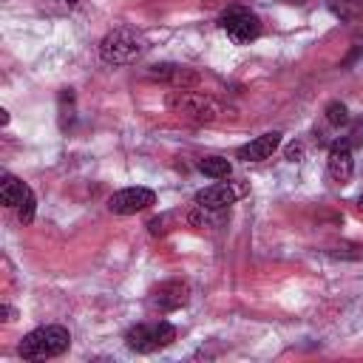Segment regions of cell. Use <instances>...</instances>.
Listing matches in <instances>:
<instances>
[{"mask_svg":"<svg viewBox=\"0 0 363 363\" xmlns=\"http://www.w3.org/2000/svg\"><path fill=\"white\" fill-rule=\"evenodd\" d=\"M145 51H147V40L136 28H128V26L108 31L99 43V57L108 65H128V62L139 60Z\"/></svg>","mask_w":363,"mask_h":363,"instance_id":"cell-1","label":"cell"},{"mask_svg":"<svg viewBox=\"0 0 363 363\" xmlns=\"http://www.w3.org/2000/svg\"><path fill=\"white\" fill-rule=\"evenodd\" d=\"M68 346H71L68 329L57 326V323H48V326H40V329L28 332L20 340V357L23 360H48V357L62 354Z\"/></svg>","mask_w":363,"mask_h":363,"instance_id":"cell-2","label":"cell"},{"mask_svg":"<svg viewBox=\"0 0 363 363\" xmlns=\"http://www.w3.org/2000/svg\"><path fill=\"white\" fill-rule=\"evenodd\" d=\"M164 105L173 113L184 116V119H193V122H213L221 113V105L210 94H201V91H193V88H173V91H167Z\"/></svg>","mask_w":363,"mask_h":363,"instance_id":"cell-3","label":"cell"},{"mask_svg":"<svg viewBox=\"0 0 363 363\" xmlns=\"http://www.w3.org/2000/svg\"><path fill=\"white\" fill-rule=\"evenodd\" d=\"M173 340H176V329L167 320H142V323L130 326L125 335V346L136 354H150L156 349L170 346Z\"/></svg>","mask_w":363,"mask_h":363,"instance_id":"cell-4","label":"cell"},{"mask_svg":"<svg viewBox=\"0 0 363 363\" xmlns=\"http://www.w3.org/2000/svg\"><path fill=\"white\" fill-rule=\"evenodd\" d=\"M218 28L235 43V45H247L252 40L261 37V20L252 9L247 6H230L227 11H221L218 17Z\"/></svg>","mask_w":363,"mask_h":363,"instance_id":"cell-5","label":"cell"},{"mask_svg":"<svg viewBox=\"0 0 363 363\" xmlns=\"http://www.w3.org/2000/svg\"><path fill=\"white\" fill-rule=\"evenodd\" d=\"M247 193H250V184L247 182H218V184H210V187L199 190L196 193V204L213 207V210H227L230 204H235Z\"/></svg>","mask_w":363,"mask_h":363,"instance_id":"cell-6","label":"cell"},{"mask_svg":"<svg viewBox=\"0 0 363 363\" xmlns=\"http://www.w3.org/2000/svg\"><path fill=\"white\" fill-rule=\"evenodd\" d=\"M156 204V193L150 187H122L108 199V210L113 216H133Z\"/></svg>","mask_w":363,"mask_h":363,"instance_id":"cell-7","label":"cell"},{"mask_svg":"<svg viewBox=\"0 0 363 363\" xmlns=\"http://www.w3.org/2000/svg\"><path fill=\"white\" fill-rule=\"evenodd\" d=\"M147 77L170 88H196L201 82V74L196 68H187L179 62H156L147 68Z\"/></svg>","mask_w":363,"mask_h":363,"instance_id":"cell-8","label":"cell"},{"mask_svg":"<svg viewBox=\"0 0 363 363\" xmlns=\"http://www.w3.org/2000/svg\"><path fill=\"white\" fill-rule=\"evenodd\" d=\"M187 298H190L187 281L170 278V281H164V284H159V286L153 289L150 303H153L156 309H162V312H176V309H182V306L187 303Z\"/></svg>","mask_w":363,"mask_h":363,"instance_id":"cell-9","label":"cell"},{"mask_svg":"<svg viewBox=\"0 0 363 363\" xmlns=\"http://www.w3.org/2000/svg\"><path fill=\"white\" fill-rule=\"evenodd\" d=\"M326 167H329V176L337 182V184H346L354 173V159H352V147L349 142H335L329 147V156H326Z\"/></svg>","mask_w":363,"mask_h":363,"instance_id":"cell-10","label":"cell"},{"mask_svg":"<svg viewBox=\"0 0 363 363\" xmlns=\"http://www.w3.org/2000/svg\"><path fill=\"white\" fill-rule=\"evenodd\" d=\"M278 145H281V133H278V130L261 133V136H255L252 142H247V145L238 150V159H244V162H261V159H269V156L275 153Z\"/></svg>","mask_w":363,"mask_h":363,"instance_id":"cell-11","label":"cell"},{"mask_svg":"<svg viewBox=\"0 0 363 363\" xmlns=\"http://www.w3.org/2000/svg\"><path fill=\"white\" fill-rule=\"evenodd\" d=\"M28 193H31V187H28L26 182H20V179L11 176V173H3V179H0V201H3L6 207H20V201H23Z\"/></svg>","mask_w":363,"mask_h":363,"instance_id":"cell-12","label":"cell"},{"mask_svg":"<svg viewBox=\"0 0 363 363\" xmlns=\"http://www.w3.org/2000/svg\"><path fill=\"white\" fill-rule=\"evenodd\" d=\"M187 221L193 224V227H221L224 224V210H213V207H201V204H196L190 213H187Z\"/></svg>","mask_w":363,"mask_h":363,"instance_id":"cell-13","label":"cell"},{"mask_svg":"<svg viewBox=\"0 0 363 363\" xmlns=\"http://www.w3.org/2000/svg\"><path fill=\"white\" fill-rule=\"evenodd\" d=\"M199 170L204 173V176H210V179H227L230 176V162L224 159V156H204L201 162H199Z\"/></svg>","mask_w":363,"mask_h":363,"instance_id":"cell-14","label":"cell"},{"mask_svg":"<svg viewBox=\"0 0 363 363\" xmlns=\"http://www.w3.org/2000/svg\"><path fill=\"white\" fill-rule=\"evenodd\" d=\"M332 11L349 23L363 20V0H332Z\"/></svg>","mask_w":363,"mask_h":363,"instance_id":"cell-15","label":"cell"},{"mask_svg":"<svg viewBox=\"0 0 363 363\" xmlns=\"http://www.w3.org/2000/svg\"><path fill=\"white\" fill-rule=\"evenodd\" d=\"M74 119V91H62L60 94V125L68 128Z\"/></svg>","mask_w":363,"mask_h":363,"instance_id":"cell-16","label":"cell"},{"mask_svg":"<svg viewBox=\"0 0 363 363\" xmlns=\"http://www.w3.org/2000/svg\"><path fill=\"white\" fill-rule=\"evenodd\" d=\"M326 122L335 125V128L346 125V122H349V111H346V105H343V102H329V105H326Z\"/></svg>","mask_w":363,"mask_h":363,"instance_id":"cell-17","label":"cell"},{"mask_svg":"<svg viewBox=\"0 0 363 363\" xmlns=\"http://www.w3.org/2000/svg\"><path fill=\"white\" fill-rule=\"evenodd\" d=\"M34 213H37V199H34V190L20 201V207H17V218H20V224H31L34 221Z\"/></svg>","mask_w":363,"mask_h":363,"instance_id":"cell-18","label":"cell"},{"mask_svg":"<svg viewBox=\"0 0 363 363\" xmlns=\"http://www.w3.org/2000/svg\"><path fill=\"white\" fill-rule=\"evenodd\" d=\"M298 156H301V147H289V150H286V159H292V162H295Z\"/></svg>","mask_w":363,"mask_h":363,"instance_id":"cell-19","label":"cell"},{"mask_svg":"<svg viewBox=\"0 0 363 363\" xmlns=\"http://www.w3.org/2000/svg\"><path fill=\"white\" fill-rule=\"evenodd\" d=\"M3 315H6V320H11V318H14V309H9V306H3Z\"/></svg>","mask_w":363,"mask_h":363,"instance_id":"cell-20","label":"cell"},{"mask_svg":"<svg viewBox=\"0 0 363 363\" xmlns=\"http://www.w3.org/2000/svg\"><path fill=\"white\" fill-rule=\"evenodd\" d=\"M281 3H286V6H301V3H306V0H281Z\"/></svg>","mask_w":363,"mask_h":363,"instance_id":"cell-21","label":"cell"},{"mask_svg":"<svg viewBox=\"0 0 363 363\" xmlns=\"http://www.w3.org/2000/svg\"><path fill=\"white\" fill-rule=\"evenodd\" d=\"M357 207H360V213H363V196H360V199H357Z\"/></svg>","mask_w":363,"mask_h":363,"instance_id":"cell-22","label":"cell"},{"mask_svg":"<svg viewBox=\"0 0 363 363\" xmlns=\"http://www.w3.org/2000/svg\"><path fill=\"white\" fill-rule=\"evenodd\" d=\"M65 3H79V0H65Z\"/></svg>","mask_w":363,"mask_h":363,"instance_id":"cell-23","label":"cell"}]
</instances>
